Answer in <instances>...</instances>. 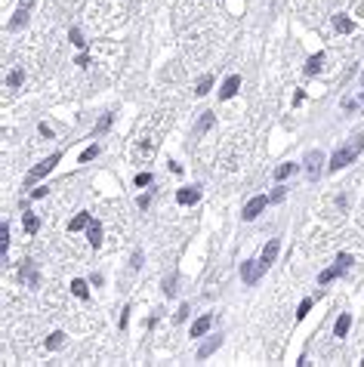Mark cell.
Returning a JSON list of instances; mask_svg holds the SVG:
<instances>
[{
    "instance_id": "obj_17",
    "label": "cell",
    "mask_w": 364,
    "mask_h": 367,
    "mask_svg": "<svg viewBox=\"0 0 364 367\" xmlns=\"http://www.w3.org/2000/svg\"><path fill=\"white\" fill-rule=\"evenodd\" d=\"M321 68H324V53H315V56H312V59L306 62V74L312 77V74H318V71H321Z\"/></svg>"
},
{
    "instance_id": "obj_37",
    "label": "cell",
    "mask_w": 364,
    "mask_h": 367,
    "mask_svg": "<svg viewBox=\"0 0 364 367\" xmlns=\"http://www.w3.org/2000/svg\"><path fill=\"white\" fill-rule=\"evenodd\" d=\"M133 269H142V253H133V262H130Z\"/></svg>"
},
{
    "instance_id": "obj_36",
    "label": "cell",
    "mask_w": 364,
    "mask_h": 367,
    "mask_svg": "<svg viewBox=\"0 0 364 367\" xmlns=\"http://www.w3.org/2000/svg\"><path fill=\"white\" fill-rule=\"evenodd\" d=\"M77 65H80V68H87V65H90V56H87V53H80V56H77Z\"/></svg>"
},
{
    "instance_id": "obj_29",
    "label": "cell",
    "mask_w": 364,
    "mask_h": 367,
    "mask_svg": "<svg viewBox=\"0 0 364 367\" xmlns=\"http://www.w3.org/2000/svg\"><path fill=\"white\" fill-rule=\"evenodd\" d=\"M111 121H114V118H111V114H105V118H102V121L96 123V130H93V133H96V136H99V133H105V130H108V127H111Z\"/></svg>"
},
{
    "instance_id": "obj_26",
    "label": "cell",
    "mask_w": 364,
    "mask_h": 367,
    "mask_svg": "<svg viewBox=\"0 0 364 367\" xmlns=\"http://www.w3.org/2000/svg\"><path fill=\"white\" fill-rule=\"evenodd\" d=\"M22 80H25V74H22L19 68H16V71H9V74H6V87H9V90H16V87H22Z\"/></svg>"
},
{
    "instance_id": "obj_32",
    "label": "cell",
    "mask_w": 364,
    "mask_h": 367,
    "mask_svg": "<svg viewBox=\"0 0 364 367\" xmlns=\"http://www.w3.org/2000/svg\"><path fill=\"white\" fill-rule=\"evenodd\" d=\"M164 293H167V296H173V293H176V275H170V278L164 281Z\"/></svg>"
},
{
    "instance_id": "obj_10",
    "label": "cell",
    "mask_w": 364,
    "mask_h": 367,
    "mask_svg": "<svg viewBox=\"0 0 364 367\" xmlns=\"http://www.w3.org/2000/svg\"><path fill=\"white\" fill-rule=\"evenodd\" d=\"M198 198H201V188H198V185H189V188H179V191H176V204H182V207L195 204Z\"/></svg>"
},
{
    "instance_id": "obj_19",
    "label": "cell",
    "mask_w": 364,
    "mask_h": 367,
    "mask_svg": "<svg viewBox=\"0 0 364 367\" xmlns=\"http://www.w3.org/2000/svg\"><path fill=\"white\" fill-rule=\"evenodd\" d=\"M210 127H213V111H204V114H201V121H198V127H195V136L207 133Z\"/></svg>"
},
{
    "instance_id": "obj_16",
    "label": "cell",
    "mask_w": 364,
    "mask_h": 367,
    "mask_svg": "<svg viewBox=\"0 0 364 367\" xmlns=\"http://www.w3.org/2000/svg\"><path fill=\"white\" fill-rule=\"evenodd\" d=\"M349 327H352V315L346 312V315H339V318H336V327H333V336H336V339H339V336H346V334H349Z\"/></svg>"
},
{
    "instance_id": "obj_31",
    "label": "cell",
    "mask_w": 364,
    "mask_h": 367,
    "mask_svg": "<svg viewBox=\"0 0 364 367\" xmlns=\"http://www.w3.org/2000/svg\"><path fill=\"white\" fill-rule=\"evenodd\" d=\"M96 154H99V148H96V145H90V148H87V152H84V154H80V164H90V160H93V157H96Z\"/></svg>"
},
{
    "instance_id": "obj_9",
    "label": "cell",
    "mask_w": 364,
    "mask_h": 367,
    "mask_svg": "<svg viewBox=\"0 0 364 367\" xmlns=\"http://www.w3.org/2000/svg\"><path fill=\"white\" fill-rule=\"evenodd\" d=\"M238 90H241V77H238V74H229V77H226V84H222V90H219V99H222V102H229L234 93H238Z\"/></svg>"
},
{
    "instance_id": "obj_13",
    "label": "cell",
    "mask_w": 364,
    "mask_h": 367,
    "mask_svg": "<svg viewBox=\"0 0 364 367\" xmlns=\"http://www.w3.org/2000/svg\"><path fill=\"white\" fill-rule=\"evenodd\" d=\"M87 238H90V247H102V225L96 219H90L87 225Z\"/></svg>"
},
{
    "instance_id": "obj_2",
    "label": "cell",
    "mask_w": 364,
    "mask_h": 367,
    "mask_svg": "<svg viewBox=\"0 0 364 367\" xmlns=\"http://www.w3.org/2000/svg\"><path fill=\"white\" fill-rule=\"evenodd\" d=\"M59 160H62V154H59V152H56V154H50V157H43L37 167H31V170H28L25 182H28V185H34V182H37V179H43L46 173H50V170H53V167L59 164Z\"/></svg>"
},
{
    "instance_id": "obj_18",
    "label": "cell",
    "mask_w": 364,
    "mask_h": 367,
    "mask_svg": "<svg viewBox=\"0 0 364 367\" xmlns=\"http://www.w3.org/2000/svg\"><path fill=\"white\" fill-rule=\"evenodd\" d=\"M71 293L77 296V300H90V287H87V281L74 278V281H71Z\"/></svg>"
},
{
    "instance_id": "obj_27",
    "label": "cell",
    "mask_w": 364,
    "mask_h": 367,
    "mask_svg": "<svg viewBox=\"0 0 364 367\" xmlns=\"http://www.w3.org/2000/svg\"><path fill=\"white\" fill-rule=\"evenodd\" d=\"M312 306H315V300H312V296H306V300L299 303V308H297V321H302V318H306V315L312 312Z\"/></svg>"
},
{
    "instance_id": "obj_30",
    "label": "cell",
    "mask_w": 364,
    "mask_h": 367,
    "mask_svg": "<svg viewBox=\"0 0 364 367\" xmlns=\"http://www.w3.org/2000/svg\"><path fill=\"white\" fill-rule=\"evenodd\" d=\"M68 37H71V43H74V47H87V40H84V34H80L77 28H71V34H68Z\"/></svg>"
},
{
    "instance_id": "obj_7",
    "label": "cell",
    "mask_w": 364,
    "mask_h": 367,
    "mask_svg": "<svg viewBox=\"0 0 364 367\" xmlns=\"http://www.w3.org/2000/svg\"><path fill=\"white\" fill-rule=\"evenodd\" d=\"M321 164H324V154L318 152V148H312V152L306 154V173H309V179H318L321 176Z\"/></svg>"
},
{
    "instance_id": "obj_35",
    "label": "cell",
    "mask_w": 364,
    "mask_h": 367,
    "mask_svg": "<svg viewBox=\"0 0 364 367\" xmlns=\"http://www.w3.org/2000/svg\"><path fill=\"white\" fill-rule=\"evenodd\" d=\"M268 201H275V204H281V201H284V188H275V191H272V198H268Z\"/></svg>"
},
{
    "instance_id": "obj_22",
    "label": "cell",
    "mask_w": 364,
    "mask_h": 367,
    "mask_svg": "<svg viewBox=\"0 0 364 367\" xmlns=\"http://www.w3.org/2000/svg\"><path fill=\"white\" fill-rule=\"evenodd\" d=\"M210 87H213V74H204L201 80H198L195 93H198V96H207V93H210Z\"/></svg>"
},
{
    "instance_id": "obj_28",
    "label": "cell",
    "mask_w": 364,
    "mask_h": 367,
    "mask_svg": "<svg viewBox=\"0 0 364 367\" xmlns=\"http://www.w3.org/2000/svg\"><path fill=\"white\" fill-rule=\"evenodd\" d=\"M151 152H155V145H151V142H142V145L136 148V157H139V160H148Z\"/></svg>"
},
{
    "instance_id": "obj_24",
    "label": "cell",
    "mask_w": 364,
    "mask_h": 367,
    "mask_svg": "<svg viewBox=\"0 0 364 367\" xmlns=\"http://www.w3.org/2000/svg\"><path fill=\"white\" fill-rule=\"evenodd\" d=\"M62 342H65V334H62V330H56V334H50V336H46V349H62Z\"/></svg>"
},
{
    "instance_id": "obj_33",
    "label": "cell",
    "mask_w": 364,
    "mask_h": 367,
    "mask_svg": "<svg viewBox=\"0 0 364 367\" xmlns=\"http://www.w3.org/2000/svg\"><path fill=\"white\" fill-rule=\"evenodd\" d=\"M142 185H151V173H136V188Z\"/></svg>"
},
{
    "instance_id": "obj_5",
    "label": "cell",
    "mask_w": 364,
    "mask_h": 367,
    "mask_svg": "<svg viewBox=\"0 0 364 367\" xmlns=\"http://www.w3.org/2000/svg\"><path fill=\"white\" fill-rule=\"evenodd\" d=\"M263 266H260V259H247V262H241V278H244V284H256L263 278Z\"/></svg>"
},
{
    "instance_id": "obj_14",
    "label": "cell",
    "mask_w": 364,
    "mask_h": 367,
    "mask_svg": "<svg viewBox=\"0 0 364 367\" xmlns=\"http://www.w3.org/2000/svg\"><path fill=\"white\" fill-rule=\"evenodd\" d=\"M333 28H336L339 34H352V31H355V22H352L349 16H343V13H336V16H333Z\"/></svg>"
},
{
    "instance_id": "obj_11",
    "label": "cell",
    "mask_w": 364,
    "mask_h": 367,
    "mask_svg": "<svg viewBox=\"0 0 364 367\" xmlns=\"http://www.w3.org/2000/svg\"><path fill=\"white\" fill-rule=\"evenodd\" d=\"M28 6H31V0H22V6L16 9V16L9 19V31H16V28H22L28 22Z\"/></svg>"
},
{
    "instance_id": "obj_15",
    "label": "cell",
    "mask_w": 364,
    "mask_h": 367,
    "mask_svg": "<svg viewBox=\"0 0 364 367\" xmlns=\"http://www.w3.org/2000/svg\"><path fill=\"white\" fill-rule=\"evenodd\" d=\"M219 346H222V336H210V339L204 342V346L198 349V358H210V355H213Z\"/></svg>"
},
{
    "instance_id": "obj_6",
    "label": "cell",
    "mask_w": 364,
    "mask_h": 367,
    "mask_svg": "<svg viewBox=\"0 0 364 367\" xmlns=\"http://www.w3.org/2000/svg\"><path fill=\"white\" fill-rule=\"evenodd\" d=\"M265 204H268V198H265V194H256V198H250L247 204H244V210H241V216H244V219H256V216H260L263 210H265Z\"/></svg>"
},
{
    "instance_id": "obj_4",
    "label": "cell",
    "mask_w": 364,
    "mask_h": 367,
    "mask_svg": "<svg viewBox=\"0 0 364 367\" xmlns=\"http://www.w3.org/2000/svg\"><path fill=\"white\" fill-rule=\"evenodd\" d=\"M19 281L25 284V287H37V284H40V272H37V266H34L31 259L22 262V269H19Z\"/></svg>"
},
{
    "instance_id": "obj_23",
    "label": "cell",
    "mask_w": 364,
    "mask_h": 367,
    "mask_svg": "<svg viewBox=\"0 0 364 367\" xmlns=\"http://www.w3.org/2000/svg\"><path fill=\"white\" fill-rule=\"evenodd\" d=\"M6 250H9V225L3 222L0 225V253H3V262H6Z\"/></svg>"
},
{
    "instance_id": "obj_3",
    "label": "cell",
    "mask_w": 364,
    "mask_h": 367,
    "mask_svg": "<svg viewBox=\"0 0 364 367\" xmlns=\"http://www.w3.org/2000/svg\"><path fill=\"white\" fill-rule=\"evenodd\" d=\"M349 266H352V256H349V253H339V256H336V266L324 269V272L318 275V281H321V284H331V281H333V278H339V275H343Z\"/></svg>"
},
{
    "instance_id": "obj_38",
    "label": "cell",
    "mask_w": 364,
    "mask_h": 367,
    "mask_svg": "<svg viewBox=\"0 0 364 367\" xmlns=\"http://www.w3.org/2000/svg\"><path fill=\"white\" fill-rule=\"evenodd\" d=\"M46 191H50V188H46V185H40V188H34V191H31V198H43Z\"/></svg>"
},
{
    "instance_id": "obj_34",
    "label": "cell",
    "mask_w": 364,
    "mask_h": 367,
    "mask_svg": "<svg viewBox=\"0 0 364 367\" xmlns=\"http://www.w3.org/2000/svg\"><path fill=\"white\" fill-rule=\"evenodd\" d=\"M185 318H189V303L179 306V312H176V321H185Z\"/></svg>"
},
{
    "instance_id": "obj_20",
    "label": "cell",
    "mask_w": 364,
    "mask_h": 367,
    "mask_svg": "<svg viewBox=\"0 0 364 367\" xmlns=\"http://www.w3.org/2000/svg\"><path fill=\"white\" fill-rule=\"evenodd\" d=\"M90 225V213H77L71 222H68V232H80V228Z\"/></svg>"
},
{
    "instance_id": "obj_39",
    "label": "cell",
    "mask_w": 364,
    "mask_h": 367,
    "mask_svg": "<svg viewBox=\"0 0 364 367\" xmlns=\"http://www.w3.org/2000/svg\"><path fill=\"white\" fill-rule=\"evenodd\" d=\"M127 321H130V308H124V315H121V330L127 327Z\"/></svg>"
},
{
    "instance_id": "obj_8",
    "label": "cell",
    "mask_w": 364,
    "mask_h": 367,
    "mask_svg": "<svg viewBox=\"0 0 364 367\" xmlns=\"http://www.w3.org/2000/svg\"><path fill=\"white\" fill-rule=\"evenodd\" d=\"M278 250H281V241H278V238H272V241H268V244L263 247V256H260V266H263V269H268V266L275 262Z\"/></svg>"
},
{
    "instance_id": "obj_1",
    "label": "cell",
    "mask_w": 364,
    "mask_h": 367,
    "mask_svg": "<svg viewBox=\"0 0 364 367\" xmlns=\"http://www.w3.org/2000/svg\"><path fill=\"white\" fill-rule=\"evenodd\" d=\"M361 148H364V139H361V136H358V139L352 142V145H343V148H336V152H333V157H331V164H327V170H331V173H336V170L349 167L352 160L358 157V152H361Z\"/></svg>"
},
{
    "instance_id": "obj_25",
    "label": "cell",
    "mask_w": 364,
    "mask_h": 367,
    "mask_svg": "<svg viewBox=\"0 0 364 367\" xmlns=\"http://www.w3.org/2000/svg\"><path fill=\"white\" fill-rule=\"evenodd\" d=\"M293 173H297V164H290V160H287V164H281V167L275 170V179H287V176H293Z\"/></svg>"
},
{
    "instance_id": "obj_21",
    "label": "cell",
    "mask_w": 364,
    "mask_h": 367,
    "mask_svg": "<svg viewBox=\"0 0 364 367\" xmlns=\"http://www.w3.org/2000/svg\"><path fill=\"white\" fill-rule=\"evenodd\" d=\"M22 225H25V235H37V228H40V219L34 213H25V219H22Z\"/></svg>"
},
{
    "instance_id": "obj_12",
    "label": "cell",
    "mask_w": 364,
    "mask_h": 367,
    "mask_svg": "<svg viewBox=\"0 0 364 367\" xmlns=\"http://www.w3.org/2000/svg\"><path fill=\"white\" fill-rule=\"evenodd\" d=\"M210 327H213V315H201V318L192 324V336H204Z\"/></svg>"
}]
</instances>
